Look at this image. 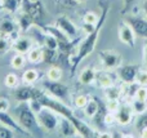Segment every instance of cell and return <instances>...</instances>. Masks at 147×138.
<instances>
[{
    "instance_id": "6da1fadb",
    "label": "cell",
    "mask_w": 147,
    "mask_h": 138,
    "mask_svg": "<svg viewBox=\"0 0 147 138\" xmlns=\"http://www.w3.org/2000/svg\"><path fill=\"white\" fill-rule=\"evenodd\" d=\"M110 9H111V5L106 4L101 10V14H99V20L98 23H97L96 28H94L92 32L86 34V36L83 39V41L80 43L78 50L75 52V54L72 56L71 61H70V65H71V72L74 74L76 70V67L86 58L90 53H93V50L96 49L97 41H98V36L102 31V27L105 26V22L107 20V14H109Z\"/></svg>"
},
{
    "instance_id": "7a4b0ae2",
    "label": "cell",
    "mask_w": 147,
    "mask_h": 138,
    "mask_svg": "<svg viewBox=\"0 0 147 138\" xmlns=\"http://www.w3.org/2000/svg\"><path fill=\"white\" fill-rule=\"evenodd\" d=\"M14 115L16 120L20 123V125L23 129H26L31 136L41 129L38 123L36 114L32 111L28 102H18L17 107L14 108Z\"/></svg>"
},
{
    "instance_id": "3957f363",
    "label": "cell",
    "mask_w": 147,
    "mask_h": 138,
    "mask_svg": "<svg viewBox=\"0 0 147 138\" xmlns=\"http://www.w3.org/2000/svg\"><path fill=\"white\" fill-rule=\"evenodd\" d=\"M36 118H38V123L40 128L44 129L45 132H54L58 129L61 115H58L52 108L44 106L39 112H36Z\"/></svg>"
},
{
    "instance_id": "277c9868",
    "label": "cell",
    "mask_w": 147,
    "mask_h": 138,
    "mask_svg": "<svg viewBox=\"0 0 147 138\" xmlns=\"http://www.w3.org/2000/svg\"><path fill=\"white\" fill-rule=\"evenodd\" d=\"M99 61L102 63V67L105 70H110V71H114L116 70L120 65L123 63V57L119 52L112 50V49H105L101 50L98 53Z\"/></svg>"
},
{
    "instance_id": "5b68a950",
    "label": "cell",
    "mask_w": 147,
    "mask_h": 138,
    "mask_svg": "<svg viewBox=\"0 0 147 138\" xmlns=\"http://www.w3.org/2000/svg\"><path fill=\"white\" fill-rule=\"evenodd\" d=\"M141 69V66L138 65H120L116 69V77L121 84H133L136 83V76H137L138 70Z\"/></svg>"
},
{
    "instance_id": "8992f818",
    "label": "cell",
    "mask_w": 147,
    "mask_h": 138,
    "mask_svg": "<svg viewBox=\"0 0 147 138\" xmlns=\"http://www.w3.org/2000/svg\"><path fill=\"white\" fill-rule=\"evenodd\" d=\"M43 87L47 92L51 96L58 98V100H66L70 96V88L66 84H63L62 81H52V80L47 79L43 83Z\"/></svg>"
},
{
    "instance_id": "52a82bcc",
    "label": "cell",
    "mask_w": 147,
    "mask_h": 138,
    "mask_svg": "<svg viewBox=\"0 0 147 138\" xmlns=\"http://www.w3.org/2000/svg\"><path fill=\"white\" fill-rule=\"evenodd\" d=\"M117 36H119V40L123 44L130 46V48H134L136 45V32L133 30V27L130 26V23L128 21H121L117 26Z\"/></svg>"
},
{
    "instance_id": "ba28073f",
    "label": "cell",
    "mask_w": 147,
    "mask_h": 138,
    "mask_svg": "<svg viewBox=\"0 0 147 138\" xmlns=\"http://www.w3.org/2000/svg\"><path fill=\"white\" fill-rule=\"evenodd\" d=\"M54 25H56L57 27H58L59 30L65 34V35L69 36L71 40H74V39L78 38V35H79L78 27H76L75 23H74L72 21L67 17V15L62 14V15H59V17H57L56 23H54Z\"/></svg>"
},
{
    "instance_id": "9c48e42d",
    "label": "cell",
    "mask_w": 147,
    "mask_h": 138,
    "mask_svg": "<svg viewBox=\"0 0 147 138\" xmlns=\"http://www.w3.org/2000/svg\"><path fill=\"white\" fill-rule=\"evenodd\" d=\"M136 114L133 111L132 106L130 103H121L119 107V110L115 112V119H116V124L120 127H125V125H129L130 123L133 121L134 119Z\"/></svg>"
},
{
    "instance_id": "30bf717a",
    "label": "cell",
    "mask_w": 147,
    "mask_h": 138,
    "mask_svg": "<svg viewBox=\"0 0 147 138\" xmlns=\"http://www.w3.org/2000/svg\"><path fill=\"white\" fill-rule=\"evenodd\" d=\"M116 74L111 72L110 70H99L96 74V80H94V84L97 88H101V89H107V88L112 87L114 84H116Z\"/></svg>"
},
{
    "instance_id": "8fae6325",
    "label": "cell",
    "mask_w": 147,
    "mask_h": 138,
    "mask_svg": "<svg viewBox=\"0 0 147 138\" xmlns=\"http://www.w3.org/2000/svg\"><path fill=\"white\" fill-rule=\"evenodd\" d=\"M20 32L17 21L10 20V18H4L0 21V36H5L9 39L17 38V34Z\"/></svg>"
},
{
    "instance_id": "7c38bea8",
    "label": "cell",
    "mask_w": 147,
    "mask_h": 138,
    "mask_svg": "<svg viewBox=\"0 0 147 138\" xmlns=\"http://www.w3.org/2000/svg\"><path fill=\"white\" fill-rule=\"evenodd\" d=\"M34 45H35V41L31 38L25 36V35L17 36V38H14L12 41V49L16 53H21V54H27V52L30 50Z\"/></svg>"
},
{
    "instance_id": "4fadbf2b",
    "label": "cell",
    "mask_w": 147,
    "mask_h": 138,
    "mask_svg": "<svg viewBox=\"0 0 147 138\" xmlns=\"http://www.w3.org/2000/svg\"><path fill=\"white\" fill-rule=\"evenodd\" d=\"M127 21L130 23V26L133 27L138 38L147 40V18L138 17V15H130V17H128Z\"/></svg>"
},
{
    "instance_id": "5bb4252c",
    "label": "cell",
    "mask_w": 147,
    "mask_h": 138,
    "mask_svg": "<svg viewBox=\"0 0 147 138\" xmlns=\"http://www.w3.org/2000/svg\"><path fill=\"white\" fill-rule=\"evenodd\" d=\"M0 124H4V125L12 128L13 131L17 132V134H22V136H31L26 129H23L22 127L20 125L18 121L16 120L14 118H12V115H9L8 112H3V111H0Z\"/></svg>"
},
{
    "instance_id": "9a60e30c",
    "label": "cell",
    "mask_w": 147,
    "mask_h": 138,
    "mask_svg": "<svg viewBox=\"0 0 147 138\" xmlns=\"http://www.w3.org/2000/svg\"><path fill=\"white\" fill-rule=\"evenodd\" d=\"M34 94H35V88H32L31 85L23 84L16 88L14 98L17 102H30L34 98Z\"/></svg>"
},
{
    "instance_id": "2e32d148",
    "label": "cell",
    "mask_w": 147,
    "mask_h": 138,
    "mask_svg": "<svg viewBox=\"0 0 147 138\" xmlns=\"http://www.w3.org/2000/svg\"><path fill=\"white\" fill-rule=\"evenodd\" d=\"M58 133L61 137H75L79 136L78 131H76L75 125L71 123V120H69L65 116L59 118V125H58Z\"/></svg>"
},
{
    "instance_id": "e0dca14e",
    "label": "cell",
    "mask_w": 147,
    "mask_h": 138,
    "mask_svg": "<svg viewBox=\"0 0 147 138\" xmlns=\"http://www.w3.org/2000/svg\"><path fill=\"white\" fill-rule=\"evenodd\" d=\"M17 23H18V27H20V32H27L31 27L36 26V23H35V21L32 20V17H31L27 12H25V10H22V12L18 14Z\"/></svg>"
},
{
    "instance_id": "ac0fdd59",
    "label": "cell",
    "mask_w": 147,
    "mask_h": 138,
    "mask_svg": "<svg viewBox=\"0 0 147 138\" xmlns=\"http://www.w3.org/2000/svg\"><path fill=\"white\" fill-rule=\"evenodd\" d=\"M96 74L97 71L93 69V67L88 66L85 69H83L79 74V83L83 85H93L94 80H96Z\"/></svg>"
},
{
    "instance_id": "d6986e66",
    "label": "cell",
    "mask_w": 147,
    "mask_h": 138,
    "mask_svg": "<svg viewBox=\"0 0 147 138\" xmlns=\"http://www.w3.org/2000/svg\"><path fill=\"white\" fill-rule=\"evenodd\" d=\"M26 58H27L28 63H32V65L41 63V62L44 61V49L41 48V46L34 45L32 48L27 52Z\"/></svg>"
},
{
    "instance_id": "ffe728a7",
    "label": "cell",
    "mask_w": 147,
    "mask_h": 138,
    "mask_svg": "<svg viewBox=\"0 0 147 138\" xmlns=\"http://www.w3.org/2000/svg\"><path fill=\"white\" fill-rule=\"evenodd\" d=\"M84 110V115L86 116V118L89 119H94L97 115H98V111L101 110V107H99V103L97 100H94V98H89L88 103H86V106L83 108Z\"/></svg>"
},
{
    "instance_id": "44dd1931",
    "label": "cell",
    "mask_w": 147,
    "mask_h": 138,
    "mask_svg": "<svg viewBox=\"0 0 147 138\" xmlns=\"http://www.w3.org/2000/svg\"><path fill=\"white\" fill-rule=\"evenodd\" d=\"M40 79V72L35 69H27L23 71L22 77H21V81L23 84H27V85H32L35 84L38 80Z\"/></svg>"
},
{
    "instance_id": "7402d4cb",
    "label": "cell",
    "mask_w": 147,
    "mask_h": 138,
    "mask_svg": "<svg viewBox=\"0 0 147 138\" xmlns=\"http://www.w3.org/2000/svg\"><path fill=\"white\" fill-rule=\"evenodd\" d=\"M26 63H27V58H26V54L16 53L14 56L10 58V67H12L13 70H16V71L25 69Z\"/></svg>"
},
{
    "instance_id": "603a6c76",
    "label": "cell",
    "mask_w": 147,
    "mask_h": 138,
    "mask_svg": "<svg viewBox=\"0 0 147 138\" xmlns=\"http://www.w3.org/2000/svg\"><path fill=\"white\" fill-rule=\"evenodd\" d=\"M62 76H63V71L59 66L57 65H52L49 69L47 70V79L52 80V81H61Z\"/></svg>"
},
{
    "instance_id": "cb8c5ba5",
    "label": "cell",
    "mask_w": 147,
    "mask_h": 138,
    "mask_svg": "<svg viewBox=\"0 0 147 138\" xmlns=\"http://www.w3.org/2000/svg\"><path fill=\"white\" fill-rule=\"evenodd\" d=\"M1 7L8 13H17L22 8V0H1Z\"/></svg>"
},
{
    "instance_id": "d4e9b609",
    "label": "cell",
    "mask_w": 147,
    "mask_h": 138,
    "mask_svg": "<svg viewBox=\"0 0 147 138\" xmlns=\"http://www.w3.org/2000/svg\"><path fill=\"white\" fill-rule=\"evenodd\" d=\"M43 44H44V48L47 49H51V50H58V39L56 36H53L52 34L49 32H44L43 35Z\"/></svg>"
},
{
    "instance_id": "484cf974",
    "label": "cell",
    "mask_w": 147,
    "mask_h": 138,
    "mask_svg": "<svg viewBox=\"0 0 147 138\" xmlns=\"http://www.w3.org/2000/svg\"><path fill=\"white\" fill-rule=\"evenodd\" d=\"M3 83H4L5 87L10 88V89H16L17 87L21 85V79L18 77L17 74H14V72H9V74H7L4 76Z\"/></svg>"
},
{
    "instance_id": "4316f807",
    "label": "cell",
    "mask_w": 147,
    "mask_h": 138,
    "mask_svg": "<svg viewBox=\"0 0 147 138\" xmlns=\"http://www.w3.org/2000/svg\"><path fill=\"white\" fill-rule=\"evenodd\" d=\"M129 103L132 106L133 111H134L136 116L147 112V101H141V100H137V98H133Z\"/></svg>"
},
{
    "instance_id": "83f0119b",
    "label": "cell",
    "mask_w": 147,
    "mask_h": 138,
    "mask_svg": "<svg viewBox=\"0 0 147 138\" xmlns=\"http://www.w3.org/2000/svg\"><path fill=\"white\" fill-rule=\"evenodd\" d=\"M105 94L107 100H121V84H114L112 87L105 89Z\"/></svg>"
},
{
    "instance_id": "f1b7e54d",
    "label": "cell",
    "mask_w": 147,
    "mask_h": 138,
    "mask_svg": "<svg viewBox=\"0 0 147 138\" xmlns=\"http://www.w3.org/2000/svg\"><path fill=\"white\" fill-rule=\"evenodd\" d=\"M12 39L5 38V36H0V56L8 53L12 49Z\"/></svg>"
},
{
    "instance_id": "f546056e",
    "label": "cell",
    "mask_w": 147,
    "mask_h": 138,
    "mask_svg": "<svg viewBox=\"0 0 147 138\" xmlns=\"http://www.w3.org/2000/svg\"><path fill=\"white\" fill-rule=\"evenodd\" d=\"M98 20H99V15L97 14V13L92 12V10H89V12H85L83 14V17H81V21H83V22L92 23V25H97Z\"/></svg>"
},
{
    "instance_id": "4dcf8cb0",
    "label": "cell",
    "mask_w": 147,
    "mask_h": 138,
    "mask_svg": "<svg viewBox=\"0 0 147 138\" xmlns=\"http://www.w3.org/2000/svg\"><path fill=\"white\" fill-rule=\"evenodd\" d=\"M89 101V96L86 94H78L74 98V105L76 108H84Z\"/></svg>"
},
{
    "instance_id": "1f68e13d",
    "label": "cell",
    "mask_w": 147,
    "mask_h": 138,
    "mask_svg": "<svg viewBox=\"0 0 147 138\" xmlns=\"http://www.w3.org/2000/svg\"><path fill=\"white\" fill-rule=\"evenodd\" d=\"M17 132L13 131L12 128L4 125V124H0V138H14Z\"/></svg>"
},
{
    "instance_id": "d6a6232c",
    "label": "cell",
    "mask_w": 147,
    "mask_h": 138,
    "mask_svg": "<svg viewBox=\"0 0 147 138\" xmlns=\"http://www.w3.org/2000/svg\"><path fill=\"white\" fill-rule=\"evenodd\" d=\"M136 83L138 85H147V69H140L136 76Z\"/></svg>"
},
{
    "instance_id": "836d02e7",
    "label": "cell",
    "mask_w": 147,
    "mask_h": 138,
    "mask_svg": "<svg viewBox=\"0 0 147 138\" xmlns=\"http://www.w3.org/2000/svg\"><path fill=\"white\" fill-rule=\"evenodd\" d=\"M134 98L141 101H147V85H138L134 93Z\"/></svg>"
},
{
    "instance_id": "e575fe53",
    "label": "cell",
    "mask_w": 147,
    "mask_h": 138,
    "mask_svg": "<svg viewBox=\"0 0 147 138\" xmlns=\"http://www.w3.org/2000/svg\"><path fill=\"white\" fill-rule=\"evenodd\" d=\"M102 121L106 127H111L114 124H116V119H115V114L110 112V111L106 110V112L103 114V118H102Z\"/></svg>"
},
{
    "instance_id": "d590c367",
    "label": "cell",
    "mask_w": 147,
    "mask_h": 138,
    "mask_svg": "<svg viewBox=\"0 0 147 138\" xmlns=\"http://www.w3.org/2000/svg\"><path fill=\"white\" fill-rule=\"evenodd\" d=\"M120 105H121V102H120V100H107V103L105 106H106V110L110 111V112H116L117 110H119Z\"/></svg>"
},
{
    "instance_id": "8d00e7d4",
    "label": "cell",
    "mask_w": 147,
    "mask_h": 138,
    "mask_svg": "<svg viewBox=\"0 0 147 138\" xmlns=\"http://www.w3.org/2000/svg\"><path fill=\"white\" fill-rule=\"evenodd\" d=\"M142 127H147V112L138 115V119L136 121V128L137 129H141Z\"/></svg>"
},
{
    "instance_id": "74e56055",
    "label": "cell",
    "mask_w": 147,
    "mask_h": 138,
    "mask_svg": "<svg viewBox=\"0 0 147 138\" xmlns=\"http://www.w3.org/2000/svg\"><path fill=\"white\" fill-rule=\"evenodd\" d=\"M10 108V101L5 97H0V111L8 112Z\"/></svg>"
},
{
    "instance_id": "f35d334b",
    "label": "cell",
    "mask_w": 147,
    "mask_h": 138,
    "mask_svg": "<svg viewBox=\"0 0 147 138\" xmlns=\"http://www.w3.org/2000/svg\"><path fill=\"white\" fill-rule=\"evenodd\" d=\"M97 23H98V22H97ZM96 26L97 25H92V23L83 22V25H81V31H83V32H85V34H89V32H92V31L96 28Z\"/></svg>"
},
{
    "instance_id": "ab89813d",
    "label": "cell",
    "mask_w": 147,
    "mask_h": 138,
    "mask_svg": "<svg viewBox=\"0 0 147 138\" xmlns=\"http://www.w3.org/2000/svg\"><path fill=\"white\" fill-rule=\"evenodd\" d=\"M134 0H123V13H127V10L130 8V4Z\"/></svg>"
},
{
    "instance_id": "60d3db41",
    "label": "cell",
    "mask_w": 147,
    "mask_h": 138,
    "mask_svg": "<svg viewBox=\"0 0 147 138\" xmlns=\"http://www.w3.org/2000/svg\"><path fill=\"white\" fill-rule=\"evenodd\" d=\"M138 133L141 138H147V127H142L141 129H138Z\"/></svg>"
},
{
    "instance_id": "b9f144b4",
    "label": "cell",
    "mask_w": 147,
    "mask_h": 138,
    "mask_svg": "<svg viewBox=\"0 0 147 138\" xmlns=\"http://www.w3.org/2000/svg\"><path fill=\"white\" fill-rule=\"evenodd\" d=\"M141 8H142V12H143V14H145V17L147 18V0H143Z\"/></svg>"
},
{
    "instance_id": "7bdbcfd3",
    "label": "cell",
    "mask_w": 147,
    "mask_h": 138,
    "mask_svg": "<svg viewBox=\"0 0 147 138\" xmlns=\"http://www.w3.org/2000/svg\"><path fill=\"white\" fill-rule=\"evenodd\" d=\"M143 58H145V63H146V67H147V41L143 45Z\"/></svg>"
},
{
    "instance_id": "ee69618b",
    "label": "cell",
    "mask_w": 147,
    "mask_h": 138,
    "mask_svg": "<svg viewBox=\"0 0 147 138\" xmlns=\"http://www.w3.org/2000/svg\"><path fill=\"white\" fill-rule=\"evenodd\" d=\"M74 3H76V4H84V3H86L88 0H72Z\"/></svg>"
},
{
    "instance_id": "f6af8a7d",
    "label": "cell",
    "mask_w": 147,
    "mask_h": 138,
    "mask_svg": "<svg viewBox=\"0 0 147 138\" xmlns=\"http://www.w3.org/2000/svg\"><path fill=\"white\" fill-rule=\"evenodd\" d=\"M0 9H3V7H1V0H0Z\"/></svg>"
}]
</instances>
